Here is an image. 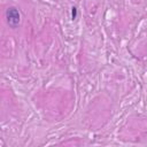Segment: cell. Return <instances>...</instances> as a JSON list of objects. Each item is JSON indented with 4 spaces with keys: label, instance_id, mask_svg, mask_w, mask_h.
Wrapping results in <instances>:
<instances>
[{
    "label": "cell",
    "instance_id": "cell-1",
    "mask_svg": "<svg viewBox=\"0 0 147 147\" xmlns=\"http://www.w3.org/2000/svg\"><path fill=\"white\" fill-rule=\"evenodd\" d=\"M6 18H7V23L10 28L15 29L18 26L20 22H21V14L17 10V8L15 7H9L6 10Z\"/></svg>",
    "mask_w": 147,
    "mask_h": 147
},
{
    "label": "cell",
    "instance_id": "cell-2",
    "mask_svg": "<svg viewBox=\"0 0 147 147\" xmlns=\"http://www.w3.org/2000/svg\"><path fill=\"white\" fill-rule=\"evenodd\" d=\"M71 9H72V11H71V14H72V20H75L76 16H77V9H76V7H72Z\"/></svg>",
    "mask_w": 147,
    "mask_h": 147
}]
</instances>
